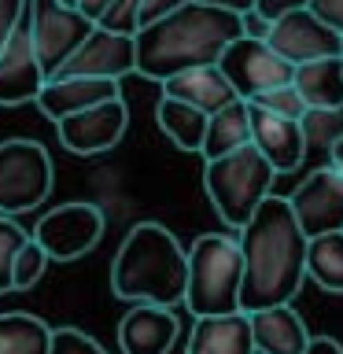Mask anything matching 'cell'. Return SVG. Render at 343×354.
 I'll use <instances>...</instances> for the list:
<instances>
[{
	"mask_svg": "<svg viewBox=\"0 0 343 354\" xmlns=\"http://www.w3.org/2000/svg\"><path fill=\"white\" fill-rule=\"evenodd\" d=\"M306 232L281 196H266L254 214L237 229L243 254L240 310H262L277 303H292L306 281Z\"/></svg>",
	"mask_w": 343,
	"mask_h": 354,
	"instance_id": "1",
	"label": "cell"
},
{
	"mask_svg": "<svg viewBox=\"0 0 343 354\" xmlns=\"http://www.w3.org/2000/svg\"><path fill=\"white\" fill-rule=\"evenodd\" d=\"M243 33V22L237 11L207 4V0H188L170 15L148 22L133 33L137 48V71L148 82H163L188 66L218 63L229 41Z\"/></svg>",
	"mask_w": 343,
	"mask_h": 354,
	"instance_id": "2",
	"label": "cell"
},
{
	"mask_svg": "<svg viewBox=\"0 0 343 354\" xmlns=\"http://www.w3.org/2000/svg\"><path fill=\"white\" fill-rule=\"evenodd\" d=\"M188 254L159 221H140L118 243L111 262V292L126 303L177 306L185 299Z\"/></svg>",
	"mask_w": 343,
	"mask_h": 354,
	"instance_id": "3",
	"label": "cell"
},
{
	"mask_svg": "<svg viewBox=\"0 0 343 354\" xmlns=\"http://www.w3.org/2000/svg\"><path fill=\"white\" fill-rule=\"evenodd\" d=\"M188 254V281L185 299L192 317L229 314L240 310V281H243V254L237 236L229 232H203L192 240Z\"/></svg>",
	"mask_w": 343,
	"mask_h": 354,
	"instance_id": "4",
	"label": "cell"
},
{
	"mask_svg": "<svg viewBox=\"0 0 343 354\" xmlns=\"http://www.w3.org/2000/svg\"><path fill=\"white\" fill-rule=\"evenodd\" d=\"M277 170L262 159V151L254 144H243V148L218 155V159H207L203 166V188L214 203L218 218L237 232L243 221L254 214V207L270 196Z\"/></svg>",
	"mask_w": 343,
	"mask_h": 354,
	"instance_id": "5",
	"label": "cell"
},
{
	"mask_svg": "<svg viewBox=\"0 0 343 354\" xmlns=\"http://www.w3.org/2000/svg\"><path fill=\"white\" fill-rule=\"evenodd\" d=\"M52 155L44 144L11 137L0 140V214H26L52 192Z\"/></svg>",
	"mask_w": 343,
	"mask_h": 354,
	"instance_id": "6",
	"label": "cell"
},
{
	"mask_svg": "<svg viewBox=\"0 0 343 354\" xmlns=\"http://www.w3.org/2000/svg\"><path fill=\"white\" fill-rule=\"evenodd\" d=\"M26 19H30L33 55H37V66L44 77L59 71V63L96 26L82 8H63L59 0H26Z\"/></svg>",
	"mask_w": 343,
	"mask_h": 354,
	"instance_id": "7",
	"label": "cell"
},
{
	"mask_svg": "<svg viewBox=\"0 0 343 354\" xmlns=\"http://www.w3.org/2000/svg\"><path fill=\"white\" fill-rule=\"evenodd\" d=\"M104 229L107 218L96 203H63L41 214V221L33 225V240L52 262H74L104 240Z\"/></svg>",
	"mask_w": 343,
	"mask_h": 354,
	"instance_id": "8",
	"label": "cell"
},
{
	"mask_svg": "<svg viewBox=\"0 0 343 354\" xmlns=\"http://www.w3.org/2000/svg\"><path fill=\"white\" fill-rule=\"evenodd\" d=\"M218 71L229 77L232 93H237L240 100H251V96H259V93H266V88H273V85L292 82L295 66L288 59H281L262 37L240 33V37L229 41L225 52L218 55Z\"/></svg>",
	"mask_w": 343,
	"mask_h": 354,
	"instance_id": "9",
	"label": "cell"
},
{
	"mask_svg": "<svg viewBox=\"0 0 343 354\" xmlns=\"http://www.w3.org/2000/svg\"><path fill=\"white\" fill-rule=\"evenodd\" d=\"M126 126H129V107L122 96L100 100L93 107L55 118L59 144L71 155H104L111 148H118V140L126 137Z\"/></svg>",
	"mask_w": 343,
	"mask_h": 354,
	"instance_id": "10",
	"label": "cell"
},
{
	"mask_svg": "<svg viewBox=\"0 0 343 354\" xmlns=\"http://www.w3.org/2000/svg\"><path fill=\"white\" fill-rule=\"evenodd\" d=\"M266 44L292 66L310 63V59H325V55H343V37L328 22H321L310 8H295V11L277 15L270 22Z\"/></svg>",
	"mask_w": 343,
	"mask_h": 354,
	"instance_id": "11",
	"label": "cell"
},
{
	"mask_svg": "<svg viewBox=\"0 0 343 354\" xmlns=\"http://www.w3.org/2000/svg\"><path fill=\"white\" fill-rule=\"evenodd\" d=\"M137 71V48L133 37L126 33H111L104 26H93L85 33V41L59 63V71L52 77H129ZM48 82V77H44Z\"/></svg>",
	"mask_w": 343,
	"mask_h": 354,
	"instance_id": "12",
	"label": "cell"
},
{
	"mask_svg": "<svg viewBox=\"0 0 343 354\" xmlns=\"http://www.w3.org/2000/svg\"><path fill=\"white\" fill-rule=\"evenodd\" d=\"M288 207L306 236L343 229V177L332 166H321L310 177H303V185L288 196Z\"/></svg>",
	"mask_w": 343,
	"mask_h": 354,
	"instance_id": "13",
	"label": "cell"
},
{
	"mask_svg": "<svg viewBox=\"0 0 343 354\" xmlns=\"http://www.w3.org/2000/svg\"><path fill=\"white\" fill-rule=\"evenodd\" d=\"M44 85V74L33 55V41H30V19L22 11V19L15 22L11 37L0 48V107H19V104H33L37 88Z\"/></svg>",
	"mask_w": 343,
	"mask_h": 354,
	"instance_id": "14",
	"label": "cell"
},
{
	"mask_svg": "<svg viewBox=\"0 0 343 354\" xmlns=\"http://www.w3.org/2000/svg\"><path fill=\"white\" fill-rule=\"evenodd\" d=\"M181 321L174 306H155V303H129L126 317L118 321V347L122 354H170Z\"/></svg>",
	"mask_w": 343,
	"mask_h": 354,
	"instance_id": "15",
	"label": "cell"
},
{
	"mask_svg": "<svg viewBox=\"0 0 343 354\" xmlns=\"http://www.w3.org/2000/svg\"><path fill=\"white\" fill-rule=\"evenodd\" d=\"M248 115H251V144L262 151V159L277 174L299 170V162L306 159V137H303L299 118L273 115V111L254 107V104H248Z\"/></svg>",
	"mask_w": 343,
	"mask_h": 354,
	"instance_id": "16",
	"label": "cell"
},
{
	"mask_svg": "<svg viewBox=\"0 0 343 354\" xmlns=\"http://www.w3.org/2000/svg\"><path fill=\"white\" fill-rule=\"evenodd\" d=\"M122 96V85L115 77H48L37 96H33V104L41 107L44 118H63L71 115V111H82V107H93L100 100H115Z\"/></svg>",
	"mask_w": 343,
	"mask_h": 354,
	"instance_id": "17",
	"label": "cell"
},
{
	"mask_svg": "<svg viewBox=\"0 0 343 354\" xmlns=\"http://www.w3.org/2000/svg\"><path fill=\"white\" fill-rule=\"evenodd\" d=\"M251 343L254 354H303L310 343L306 321L295 314L292 303H277L251 310Z\"/></svg>",
	"mask_w": 343,
	"mask_h": 354,
	"instance_id": "18",
	"label": "cell"
},
{
	"mask_svg": "<svg viewBox=\"0 0 343 354\" xmlns=\"http://www.w3.org/2000/svg\"><path fill=\"white\" fill-rule=\"evenodd\" d=\"M188 354H254L248 310L196 317L188 332Z\"/></svg>",
	"mask_w": 343,
	"mask_h": 354,
	"instance_id": "19",
	"label": "cell"
},
{
	"mask_svg": "<svg viewBox=\"0 0 343 354\" xmlns=\"http://www.w3.org/2000/svg\"><path fill=\"white\" fill-rule=\"evenodd\" d=\"M159 88H163V96H174V100H181V104H192V107L203 111V115H214L218 107H225L229 100H237L229 77L218 71V63L177 71L170 77H163Z\"/></svg>",
	"mask_w": 343,
	"mask_h": 354,
	"instance_id": "20",
	"label": "cell"
},
{
	"mask_svg": "<svg viewBox=\"0 0 343 354\" xmlns=\"http://www.w3.org/2000/svg\"><path fill=\"white\" fill-rule=\"evenodd\" d=\"M292 85L299 88L306 107L340 111L343 107V55H325V59L299 63L292 71Z\"/></svg>",
	"mask_w": 343,
	"mask_h": 354,
	"instance_id": "21",
	"label": "cell"
},
{
	"mask_svg": "<svg viewBox=\"0 0 343 354\" xmlns=\"http://www.w3.org/2000/svg\"><path fill=\"white\" fill-rule=\"evenodd\" d=\"M251 144V115H248V100H229L225 107H218L214 115H207V129H203V144L199 155L203 159H218Z\"/></svg>",
	"mask_w": 343,
	"mask_h": 354,
	"instance_id": "22",
	"label": "cell"
},
{
	"mask_svg": "<svg viewBox=\"0 0 343 354\" xmlns=\"http://www.w3.org/2000/svg\"><path fill=\"white\" fill-rule=\"evenodd\" d=\"M306 277L321 292L343 295V229L306 240Z\"/></svg>",
	"mask_w": 343,
	"mask_h": 354,
	"instance_id": "23",
	"label": "cell"
},
{
	"mask_svg": "<svg viewBox=\"0 0 343 354\" xmlns=\"http://www.w3.org/2000/svg\"><path fill=\"white\" fill-rule=\"evenodd\" d=\"M155 122H159V129L174 140V148L199 151L203 129H207V115L199 107L181 104V100H174V96H159V104H155Z\"/></svg>",
	"mask_w": 343,
	"mask_h": 354,
	"instance_id": "24",
	"label": "cell"
},
{
	"mask_svg": "<svg viewBox=\"0 0 343 354\" xmlns=\"http://www.w3.org/2000/svg\"><path fill=\"white\" fill-rule=\"evenodd\" d=\"M52 325L33 314H0V354H48Z\"/></svg>",
	"mask_w": 343,
	"mask_h": 354,
	"instance_id": "25",
	"label": "cell"
},
{
	"mask_svg": "<svg viewBox=\"0 0 343 354\" xmlns=\"http://www.w3.org/2000/svg\"><path fill=\"white\" fill-rule=\"evenodd\" d=\"M48 254L41 251V243L26 236L22 240V248L15 251V262H11V288L15 292H26V288H33L44 277V270H48Z\"/></svg>",
	"mask_w": 343,
	"mask_h": 354,
	"instance_id": "26",
	"label": "cell"
},
{
	"mask_svg": "<svg viewBox=\"0 0 343 354\" xmlns=\"http://www.w3.org/2000/svg\"><path fill=\"white\" fill-rule=\"evenodd\" d=\"M248 104H254V107H266V111H273V115H284V118H303V111H306L303 96H299V88H295L292 82L266 88V93L251 96Z\"/></svg>",
	"mask_w": 343,
	"mask_h": 354,
	"instance_id": "27",
	"label": "cell"
},
{
	"mask_svg": "<svg viewBox=\"0 0 343 354\" xmlns=\"http://www.w3.org/2000/svg\"><path fill=\"white\" fill-rule=\"evenodd\" d=\"M96 26L133 37V33L140 30V0H107V8L100 11Z\"/></svg>",
	"mask_w": 343,
	"mask_h": 354,
	"instance_id": "28",
	"label": "cell"
},
{
	"mask_svg": "<svg viewBox=\"0 0 343 354\" xmlns=\"http://www.w3.org/2000/svg\"><path fill=\"white\" fill-rule=\"evenodd\" d=\"M22 240H26V229L15 225L11 214H0V295L11 292V262H15Z\"/></svg>",
	"mask_w": 343,
	"mask_h": 354,
	"instance_id": "29",
	"label": "cell"
},
{
	"mask_svg": "<svg viewBox=\"0 0 343 354\" xmlns=\"http://www.w3.org/2000/svg\"><path fill=\"white\" fill-rule=\"evenodd\" d=\"M48 354H107V351L100 347L89 332L74 328V325H63V328H52Z\"/></svg>",
	"mask_w": 343,
	"mask_h": 354,
	"instance_id": "30",
	"label": "cell"
},
{
	"mask_svg": "<svg viewBox=\"0 0 343 354\" xmlns=\"http://www.w3.org/2000/svg\"><path fill=\"white\" fill-rule=\"evenodd\" d=\"M306 8L314 11L321 22H328V26L343 37V0H310Z\"/></svg>",
	"mask_w": 343,
	"mask_h": 354,
	"instance_id": "31",
	"label": "cell"
},
{
	"mask_svg": "<svg viewBox=\"0 0 343 354\" xmlns=\"http://www.w3.org/2000/svg\"><path fill=\"white\" fill-rule=\"evenodd\" d=\"M22 11H26V0H0V48L11 37V30L22 19Z\"/></svg>",
	"mask_w": 343,
	"mask_h": 354,
	"instance_id": "32",
	"label": "cell"
},
{
	"mask_svg": "<svg viewBox=\"0 0 343 354\" xmlns=\"http://www.w3.org/2000/svg\"><path fill=\"white\" fill-rule=\"evenodd\" d=\"M181 4H188V0H140V26H148V22L170 15V11H177Z\"/></svg>",
	"mask_w": 343,
	"mask_h": 354,
	"instance_id": "33",
	"label": "cell"
},
{
	"mask_svg": "<svg viewBox=\"0 0 343 354\" xmlns=\"http://www.w3.org/2000/svg\"><path fill=\"white\" fill-rule=\"evenodd\" d=\"M310 0H254V11H259L262 19H277V15H284V11H295V8H306Z\"/></svg>",
	"mask_w": 343,
	"mask_h": 354,
	"instance_id": "34",
	"label": "cell"
},
{
	"mask_svg": "<svg viewBox=\"0 0 343 354\" xmlns=\"http://www.w3.org/2000/svg\"><path fill=\"white\" fill-rule=\"evenodd\" d=\"M240 22H243V33H248V37H262V41H266V33H270V19H262L254 8L243 11Z\"/></svg>",
	"mask_w": 343,
	"mask_h": 354,
	"instance_id": "35",
	"label": "cell"
},
{
	"mask_svg": "<svg viewBox=\"0 0 343 354\" xmlns=\"http://www.w3.org/2000/svg\"><path fill=\"white\" fill-rule=\"evenodd\" d=\"M303 354H343V343L332 339V336H310Z\"/></svg>",
	"mask_w": 343,
	"mask_h": 354,
	"instance_id": "36",
	"label": "cell"
},
{
	"mask_svg": "<svg viewBox=\"0 0 343 354\" xmlns=\"http://www.w3.org/2000/svg\"><path fill=\"white\" fill-rule=\"evenodd\" d=\"M328 166L343 177V133H340V137H332V144H328Z\"/></svg>",
	"mask_w": 343,
	"mask_h": 354,
	"instance_id": "37",
	"label": "cell"
},
{
	"mask_svg": "<svg viewBox=\"0 0 343 354\" xmlns=\"http://www.w3.org/2000/svg\"><path fill=\"white\" fill-rule=\"evenodd\" d=\"M207 4H218V8H229V11H237V15H243V11L254 8V0H207Z\"/></svg>",
	"mask_w": 343,
	"mask_h": 354,
	"instance_id": "38",
	"label": "cell"
},
{
	"mask_svg": "<svg viewBox=\"0 0 343 354\" xmlns=\"http://www.w3.org/2000/svg\"><path fill=\"white\" fill-rule=\"evenodd\" d=\"M77 8H82V11H85V15H89V19H93V22H96V19H100V11H104V8H107V0H77Z\"/></svg>",
	"mask_w": 343,
	"mask_h": 354,
	"instance_id": "39",
	"label": "cell"
},
{
	"mask_svg": "<svg viewBox=\"0 0 343 354\" xmlns=\"http://www.w3.org/2000/svg\"><path fill=\"white\" fill-rule=\"evenodd\" d=\"M59 4H63V8H77V0H59Z\"/></svg>",
	"mask_w": 343,
	"mask_h": 354,
	"instance_id": "40",
	"label": "cell"
}]
</instances>
